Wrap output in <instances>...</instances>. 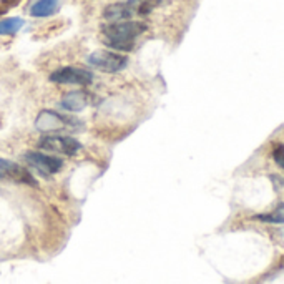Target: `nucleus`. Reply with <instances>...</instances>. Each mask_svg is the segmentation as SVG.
<instances>
[{"mask_svg":"<svg viewBox=\"0 0 284 284\" xmlns=\"http://www.w3.org/2000/svg\"><path fill=\"white\" fill-rule=\"evenodd\" d=\"M105 35V43L111 48L130 52L135 47V39L147 32V23L136 20H123L105 25L102 29Z\"/></svg>","mask_w":284,"mask_h":284,"instance_id":"1","label":"nucleus"},{"mask_svg":"<svg viewBox=\"0 0 284 284\" xmlns=\"http://www.w3.org/2000/svg\"><path fill=\"white\" fill-rule=\"evenodd\" d=\"M165 4H168V0H125L108 5L103 10V17L113 22H123L126 18L148 15Z\"/></svg>","mask_w":284,"mask_h":284,"instance_id":"2","label":"nucleus"},{"mask_svg":"<svg viewBox=\"0 0 284 284\" xmlns=\"http://www.w3.org/2000/svg\"><path fill=\"white\" fill-rule=\"evenodd\" d=\"M37 130L43 131V133H52V131H65V130H77L80 126V122L77 118L63 117L56 111L43 110L35 120Z\"/></svg>","mask_w":284,"mask_h":284,"instance_id":"3","label":"nucleus"},{"mask_svg":"<svg viewBox=\"0 0 284 284\" xmlns=\"http://www.w3.org/2000/svg\"><path fill=\"white\" fill-rule=\"evenodd\" d=\"M88 63L95 68H100L103 72L115 73L123 70L128 63V59L125 55H120L115 52H108V50H97L88 56Z\"/></svg>","mask_w":284,"mask_h":284,"instance_id":"4","label":"nucleus"},{"mask_svg":"<svg viewBox=\"0 0 284 284\" xmlns=\"http://www.w3.org/2000/svg\"><path fill=\"white\" fill-rule=\"evenodd\" d=\"M39 147L45 151H52V153H60L72 156L81 148V145L72 136H60V135H48L43 136L39 141Z\"/></svg>","mask_w":284,"mask_h":284,"instance_id":"5","label":"nucleus"},{"mask_svg":"<svg viewBox=\"0 0 284 284\" xmlns=\"http://www.w3.org/2000/svg\"><path fill=\"white\" fill-rule=\"evenodd\" d=\"M50 80L55 83H72V85H90L93 81V73L85 68L63 67L50 75Z\"/></svg>","mask_w":284,"mask_h":284,"instance_id":"6","label":"nucleus"},{"mask_svg":"<svg viewBox=\"0 0 284 284\" xmlns=\"http://www.w3.org/2000/svg\"><path fill=\"white\" fill-rule=\"evenodd\" d=\"M23 160L43 175H53L62 168V160L55 156H48L45 153H40V151H27L23 155Z\"/></svg>","mask_w":284,"mask_h":284,"instance_id":"7","label":"nucleus"},{"mask_svg":"<svg viewBox=\"0 0 284 284\" xmlns=\"http://www.w3.org/2000/svg\"><path fill=\"white\" fill-rule=\"evenodd\" d=\"M0 175L7 176V178L14 180L17 183H23V185H32V186L37 185L35 178L23 166L17 165L14 161L5 160V158H0Z\"/></svg>","mask_w":284,"mask_h":284,"instance_id":"8","label":"nucleus"},{"mask_svg":"<svg viewBox=\"0 0 284 284\" xmlns=\"http://www.w3.org/2000/svg\"><path fill=\"white\" fill-rule=\"evenodd\" d=\"M92 102V95L88 92H68L67 95H63L62 98V106L68 111H80L83 110L88 103Z\"/></svg>","mask_w":284,"mask_h":284,"instance_id":"9","label":"nucleus"},{"mask_svg":"<svg viewBox=\"0 0 284 284\" xmlns=\"http://www.w3.org/2000/svg\"><path fill=\"white\" fill-rule=\"evenodd\" d=\"M59 10V0H37L30 7L32 17H48Z\"/></svg>","mask_w":284,"mask_h":284,"instance_id":"10","label":"nucleus"},{"mask_svg":"<svg viewBox=\"0 0 284 284\" xmlns=\"http://www.w3.org/2000/svg\"><path fill=\"white\" fill-rule=\"evenodd\" d=\"M23 27V20L20 17H10L0 20V35H14Z\"/></svg>","mask_w":284,"mask_h":284,"instance_id":"11","label":"nucleus"},{"mask_svg":"<svg viewBox=\"0 0 284 284\" xmlns=\"http://www.w3.org/2000/svg\"><path fill=\"white\" fill-rule=\"evenodd\" d=\"M254 219L264 221V223H281V224H284V203H281L274 211H271V213L258 214V216H254Z\"/></svg>","mask_w":284,"mask_h":284,"instance_id":"12","label":"nucleus"},{"mask_svg":"<svg viewBox=\"0 0 284 284\" xmlns=\"http://www.w3.org/2000/svg\"><path fill=\"white\" fill-rule=\"evenodd\" d=\"M273 156H274V161L277 163V166L284 172V147L282 145H276L273 150Z\"/></svg>","mask_w":284,"mask_h":284,"instance_id":"13","label":"nucleus"},{"mask_svg":"<svg viewBox=\"0 0 284 284\" xmlns=\"http://www.w3.org/2000/svg\"><path fill=\"white\" fill-rule=\"evenodd\" d=\"M2 2L7 4V5H15V4L18 2V0H2Z\"/></svg>","mask_w":284,"mask_h":284,"instance_id":"14","label":"nucleus"},{"mask_svg":"<svg viewBox=\"0 0 284 284\" xmlns=\"http://www.w3.org/2000/svg\"><path fill=\"white\" fill-rule=\"evenodd\" d=\"M274 180H276V181H277V183H281V185H282V186H284V183H282V181H281V180H279V178H274Z\"/></svg>","mask_w":284,"mask_h":284,"instance_id":"15","label":"nucleus"},{"mask_svg":"<svg viewBox=\"0 0 284 284\" xmlns=\"http://www.w3.org/2000/svg\"><path fill=\"white\" fill-rule=\"evenodd\" d=\"M4 12H5V9H4V7H0V14H4Z\"/></svg>","mask_w":284,"mask_h":284,"instance_id":"16","label":"nucleus"}]
</instances>
